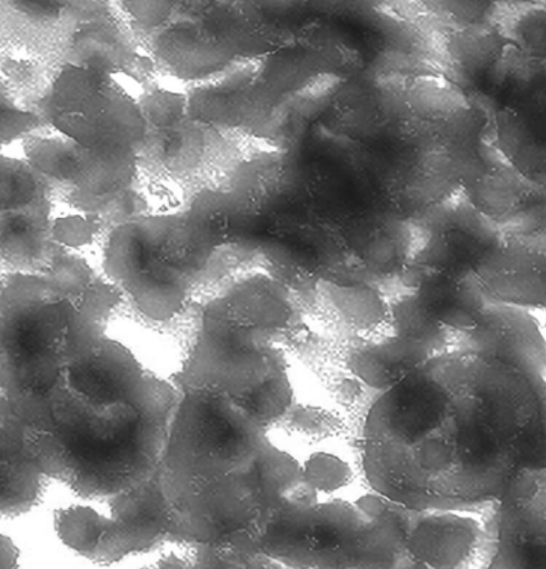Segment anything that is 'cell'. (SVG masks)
<instances>
[{
    "label": "cell",
    "instance_id": "cell-1",
    "mask_svg": "<svg viewBox=\"0 0 546 569\" xmlns=\"http://www.w3.org/2000/svg\"><path fill=\"white\" fill-rule=\"evenodd\" d=\"M179 398L176 385L107 337L46 391L2 401V441L46 480L111 500L153 479Z\"/></svg>",
    "mask_w": 546,
    "mask_h": 569
},
{
    "label": "cell",
    "instance_id": "cell-2",
    "mask_svg": "<svg viewBox=\"0 0 546 569\" xmlns=\"http://www.w3.org/2000/svg\"><path fill=\"white\" fill-rule=\"evenodd\" d=\"M122 296L80 257L59 248L40 273H7L1 292L2 401L46 391L107 337Z\"/></svg>",
    "mask_w": 546,
    "mask_h": 569
},
{
    "label": "cell",
    "instance_id": "cell-3",
    "mask_svg": "<svg viewBox=\"0 0 546 569\" xmlns=\"http://www.w3.org/2000/svg\"><path fill=\"white\" fill-rule=\"evenodd\" d=\"M221 253L216 233L189 209L142 214L110 229L103 269L140 315L167 322L191 303Z\"/></svg>",
    "mask_w": 546,
    "mask_h": 569
},
{
    "label": "cell",
    "instance_id": "cell-4",
    "mask_svg": "<svg viewBox=\"0 0 546 569\" xmlns=\"http://www.w3.org/2000/svg\"><path fill=\"white\" fill-rule=\"evenodd\" d=\"M112 74L63 63L38 102L52 131L92 150L140 153L147 121L140 100Z\"/></svg>",
    "mask_w": 546,
    "mask_h": 569
},
{
    "label": "cell",
    "instance_id": "cell-5",
    "mask_svg": "<svg viewBox=\"0 0 546 569\" xmlns=\"http://www.w3.org/2000/svg\"><path fill=\"white\" fill-rule=\"evenodd\" d=\"M23 154L75 210L102 216L130 190L140 163L138 152L87 149L52 130L23 139Z\"/></svg>",
    "mask_w": 546,
    "mask_h": 569
},
{
    "label": "cell",
    "instance_id": "cell-6",
    "mask_svg": "<svg viewBox=\"0 0 546 569\" xmlns=\"http://www.w3.org/2000/svg\"><path fill=\"white\" fill-rule=\"evenodd\" d=\"M485 569H546V469H524L494 508Z\"/></svg>",
    "mask_w": 546,
    "mask_h": 569
},
{
    "label": "cell",
    "instance_id": "cell-7",
    "mask_svg": "<svg viewBox=\"0 0 546 569\" xmlns=\"http://www.w3.org/2000/svg\"><path fill=\"white\" fill-rule=\"evenodd\" d=\"M418 550L427 569H470L486 548L483 523L474 512L439 510L420 522Z\"/></svg>",
    "mask_w": 546,
    "mask_h": 569
},
{
    "label": "cell",
    "instance_id": "cell-8",
    "mask_svg": "<svg viewBox=\"0 0 546 569\" xmlns=\"http://www.w3.org/2000/svg\"><path fill=\"white\" fill-rule=\"evenodd\" d=\"M50 210L1 212V258L8 273H40L59 250L51 232Z\"/></svg>",
    "mask_w": 546,
    "mask_h": 569
},
{
    "label": "cell",
    "instance_id": "cell-9",
    "mask_svg": "<svg viewBox=\"0 0 546 569\" xmlns=\"http://www.w3.org/2000/svg\"><path fill=\"white\" fill-rule=\"evenodd\" d=\"M527 197V189L509 171L488 168L479 170L468 193L470 206L486 219L503 220L516 213Z\"/></svg>",
    "mask_w": 546,
    "mask_h": 569
},
{
    "label": "cell",
    "instance_id": "cell-10",
    "mask_svg": "<svg viewBox=\"0 0 546 569\" xmlns=\"http://www.w3.org/2000/svg\"><path fill=\"white\" fill-rule=\"evenodd\" d=\"M495 21L504 40L522 54L546 59V3H508L497 9Z\"/></svg>",
    "mask_w": 546,
    "mask_h": 569
},
{
    "label": "cell",
    "instance_id": "cell-11",
    "mask_svg": "<svg viewBox=\"0 0 546 569\" xmlns=\"http://www.w3.org/2000/svg\"><path fill=\"white\" fill-rule=\"evenodd\" d=\"M52 191L26 159L2 156L1 212L50 210Z\"/></svg>",
    "mask_w": 546,
    "mask_h": 569
},
{
    "label": "cell",
    "instance_id": "cell-12",
    "mask_svg": "<svg viewBox=\"0 0 546 569\" xmlns=\"http://www.w3.org/2000/svg\"><path fill=\"white\" fill-rule=\"evenodd\" d=\"M416 107L435 118H450L469 109L463 90L451 80L437 73L417 77L411 84Z\"/></svg>",
    "mask_w": 546,
    "mask_h": 569
},
{
    "label": "cell",
    "instance_id": "cell-13",
    "mask_svg": "<svg viewBox=\"0 0 546 569\" xmlns=\"http://www.w3.org/2000/svg\"><path fill=\"white\" fill-rule=\"evenodd\" d=\"M106 224L102 214L76 210L53 218L51 232L57 246L77 248L92 242Z\"/></svg>",
    "mask_w": 546,
    "mask_h": 569
},
{
    "label": "cell",
    "instance_id": "cell-14",
    "mask_svg": "<svg viewBox=\"0 0 546 569\" xmlns=\"http://www.w3.org/2000/svg\"><path fill=\"white\" fill-rule=\"evenodd\" d=\"M1 116H2V143L7 144L17 138H28L36 133V130L42 126H47L43 118L33 111L26 110L20 106L14 104L6 93L2 92L1 103Z\"/></svg>",
    "mask_w": 546,
    "mask_h": 569
},
{
    "label": "cell",
    "instance_id": "cell-15",
    "mask_svg": "<svg viewBox=\"0 0 546 569\" xmlns=\"http://www.w3.org/2000/svg\"><path fill=\"white\" fill-rule=\"evenodd\" d=\"M341 78L332 72H319L307 79L296 91L304 101H317L332 94L340 86Z\"/></svg>",
    "mask_w": 546,
    "mask_h": 569
}]
</instances>
